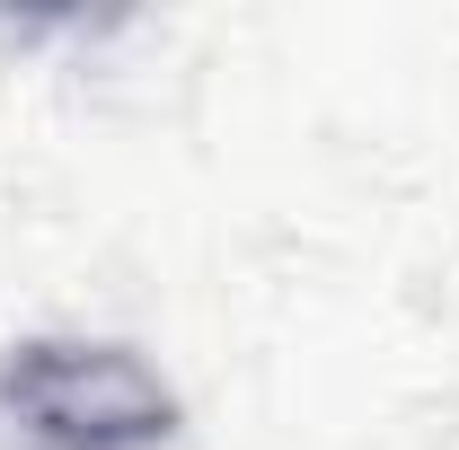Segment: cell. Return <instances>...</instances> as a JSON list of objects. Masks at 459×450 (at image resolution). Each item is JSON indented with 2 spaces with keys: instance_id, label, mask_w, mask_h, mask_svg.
Instances as JSON below:
<instances>
[{
  "instance_id": "1",
  "label": "cell",
  "mask_w": 459,
  "mask_h": 450,
  "mask_svg": "<svg viewBox=\"0 0 459 450\" xmlns=\"http://www.w3.org/2000/svg\"><path fill=\"white\" fill-rule=\"evenodd\" d=\"M9 406L54 450H142L169 433V389L124 344H27L9 362Z\"/></svg>"
}]
</instances>
